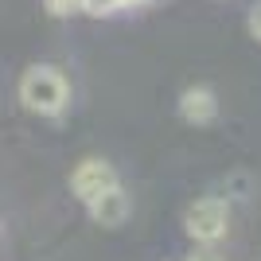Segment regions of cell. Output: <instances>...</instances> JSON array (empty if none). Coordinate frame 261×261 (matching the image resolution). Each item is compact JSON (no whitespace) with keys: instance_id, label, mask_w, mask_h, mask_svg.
Segmentation results:
<instances>
[{"instance_id":"9","label":"cell","mask_w":261,"mask_h":261,"mask_svg":"<svg viewBox=\"0 0 261 261\" xmlns=\"http://www.w3.org/2000/svg\"><path fill=\"white\" fill-rule=\"evenodd\" d=\"M187 261H218V253H215V250H195Z\"/></svg>"},{"instance_id":"10","label":"cell","mask_w":261,"mask_h":261,"mask_svg":"<svg viewBox=\"0 0 261 261\" xmlns=\"http://www.w3.org/2000/svg\"><path fill=\"white\" fill-rule=\"evenodd\" d=\"M141 4H144V0H141Z\"/></svg>"},{"instance_id":"8","label":"cell","mask_w":261,"mask_h":261,"mask_svg":"<svg viewBox=\"0 0 261 261\" xmlns=\"http://www.w3.org/2000/svg\"><path fill=\"white\" fill-rule=\"evenodd\" d=\"M246 23H250V35H253V39L261 43V0L253 4L250 12H246Z\"/></svg>"},{"instance_id":"7","label":"cell","mask_w":261,"mask_h":261,"mask_svg":"<svg viewBox=\"0 0 261 261\" xmlns=\"http://www.w3.org/2000/svg\"><path fill=\"white\" fill-rule=\"evenodd\" d=\"M82 12L94 16V20H101V16H117L121 4H117V0H82Z\"/></svg>"},{"instance_id":"3","label":"cell","mask_w":261,"mask_h":261,"mask_svg":"<svg viewBox=\"0 0 261 261\" xmlns=\"http://www.w3.org/2000/svg\"><path fill=\"white\" fill-rule=\"evenodd\" d=\"M117 184V168L109 160H98V156H90V160H82L70 172V191H74V199H82V203H94V199H101L106 191H113Z\"/></svg>"},{"instance_id":"4","label":"cell","mask_w":261,"mask_h":261,"mask_svg":"<svg viewBox=\"0 0 261 261\" xmlns=\"http://www.w3.org/2000/svg\"><path fill=\"white\" fill-rule=\"evenodd\" d=\"M175 113L187 121V125H211L218 117V98L211 86H187L175 101Z\"/></svg>"},{"instance_id":"6","label":"cell","mask_w":261,"mask_h":261,"mask_svg":"<svg viewBox=\"0 0 261 261\" xmlns=\"http://www.w3.org/2000/svg\"><path fill=\"white\" fill-rule=\"evenodd\" d=\"M47 16H55V20H70V16H78L82 12V0H43Z\"/></svg>"},{"instance_id":"1","label":"cell","mask_w":261,"mask_h":261,"mask_svg":"<svg viewBox=\"0 0 261 261\" xmlns=\"http://www.w3.org/2000/svg\"><path fill=\"white\" fill-rule=\"evenodd\" d=\"M20 106L39 117H59L70 106V82L55 66H28L20 78Z\"/></svg>"},{"instance_id":"5","label":"cell","mask_w":261,"mask_h":261,"mask_svg":"<svg viewBox=\"0 0 261 261\" xmlns=\"http://www.w3.org/2000/svg\"><path fill=\"white\" fill-rule=\"evenodd\" d=\"M90 218L98 222V226H121L125 218H129V211H133V203H129V195H125V187H113V191H106L101 199H94L90 203Z\"/></svg>"},{"instance_id":"2","label":"cell","mask_w":261,"mask_h":261,"mask_svg":"<svg viewBox=\"0 0 261 261\" xmlns=\"http://www.w3.org/2000/svg\"><path fill=\"white\" fill-rule=\"evenodd\" d=\"M184 230H187V238L199 242V246H215V242H222V238H226V230H230L226 199H218V195L195 199V203L187 207V215H184Z\"/></svg>"}]
</instances>
